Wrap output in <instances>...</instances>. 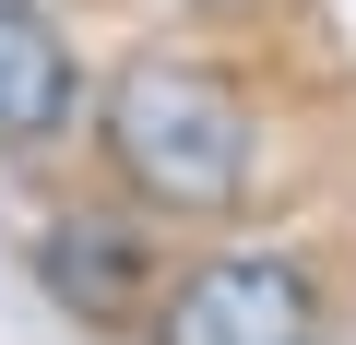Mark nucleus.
<instances>
[{"instance_id": "f257e3e1", "label": "nucleus", "mask_w": 356, "mask_h": 345, "mask_svg": "<svg viewBox=\"0 0 356 345\" xmlns=\"http://www.w3.org/2000/svg\"><path fill=\"white\" fill-rule=\"evenodd\" d=\"M107 167L131 179L143 215L226 227L250 203V95L202 48H143L107 84Z\"/></svg>"}, {"instance_id": "f03ea898", "label": "nucleus", "mask_w": 356, "mask_h": 345, "mask_svg": "<svg viewBox=\"0 0 356 345\" xmlns=\"http://www.w3.org/2000/svg\"><path fill=\"white\" fill-rule=\"evenodd\" d=\"M154 345H321V298L285 250H226L178 274V298L154 309Z\"/></svg>"}, {"instance_id": "7ed1b4c3", "label": "nucleus", "mask_w": 356, "mask_h": 345, "mask_svg": "<svg viewBox=\"0 0 356 345\" xmlns=\"http://www.w3.org/2000/svg\"><path fill=\"white\" fill-rule=\"evenodd\" d=\"M36 274H48L60 309H83V321H131L143 286H154V250H143L131 227H107V215H60V227L36 238Z\"/></svg>"}, {"instance_id": "20e7f679", "label": "nucleus", "mask_w": 356, "mask_h": 345, "mask_svg": "<svg viewBox=\"0 0 356 345\" xmlns=\"http://www.w3.org/2000/svg\"><path fill=\"white\" fill-rule=\"evenodd\" d=\"M83 119V60L48 13H0V143H60Z\"/></svg>"}, {"instance_id": "39448f33", "label": "nucleus", "mask_w": 356, "mask_h": 345, "mask_svg": "<svg viewBox=\"0 0 356 345\" xmlns=\"http://www.w3.org/2000/svg\"><path fill=\"white\" fill-rule=\"evenodd\" d=\"M0 13H36V0H0Z\"/></svg>"}]
</instances>
